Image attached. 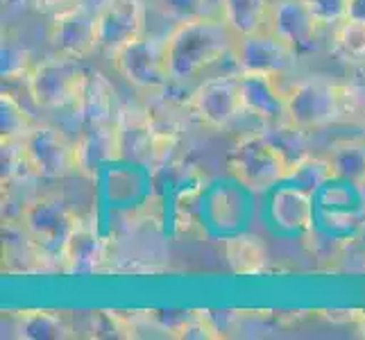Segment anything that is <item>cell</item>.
Here are the masks:
<instances>
[{"instance_id":"10","label":"cell","mask_w":365,"mask_h":340,"mask_svg":"<svg viewBox=\"0 0 365 340\" xmlns=\"http://www.w3.org/2000/svg\"><path fill=\"white\" fill-rule=\"evenodd\" d=\"M98 46L114 53L145 30V3L143 0H105L96 14Z\"/></svg>"},{"instance_id":"12","label":"cell","mask_w":365,"mask_h":340,"mask_svg":"<svg viewBox=\"0 0 365 340\" xmlns=\"http://www.w3.org/2000/svg\"><path fill=\"white\" fill-rule=\"evenodd\" d=\"M114 130H116L118 161H134V163L150 161L157 125L145 109L134 105L120 107L114 116Z\"/></svg>"},{"instance_id":"32","label":"cell","mask_w":365,"mask_h":340,"mask_svg":"<svg viewBox=\"0 0 365 340\" xmlns=\"http://www.w3.org/2000/svg\"><path fill=\"white\" fill-rule=\"evenodd\" d=\"M75 5H80L78 0H36V7L43 9V11H50V14H59V11H66Z\"/></svg>"},{"instance_id":"6","label":"cell","mask_w":365,"mask_h":340,"mask_svg":"<svg viewBox=\"0 0 365 340\" xmlns=\"http://www.w3.org/2000/svg\"><path fill=\"white\" fill-rule=\"evenodd\" d=\"M343 116L338 84L324 80H304L286 93V120L311 132L331 125Z\"/></svg>"},{"instance_id":"21","label":"cell","mask_w":365,"mask_h":340,"mask_svg":"<svg viewBox=\"0 0 365 340\" xmlns=\"http://www.w3.org/2000/svg\"><path fill=\"white\" fill-rule=\"evenodd\" d=\"M329 163L334 177H341L354 186L365 184V143L363 141H338L331 145Z\"/></svg>"},{"instance_id":"4","label":"cell","mask_w":365,"mask_h":340,"mask_svg":"<svg viewBox=\"0 0 365 340\" xmlns=\"http://www.w3.org/2000/svg\"><path fill=\"white\" fill-rule=\"evenodd\" d=\"M78 222H80V216L73 211V207L66 200L59 195L34 197L25 205L21 213V225L25 234H28L48 257L53 254L57 259Z\"/></svg>"},{"instance_id":"18","label":"cell","mask_w":365,"mask_h":340,"mask_svg":"<svg viewBox=\"0 0 365 340\" xmlns=\"http://www.w3.org/2000/svg\"><path fill=\"white\" fill-rule=\"evenodd\" d=\"M75 109H78L84 125L114 120V86L103 73H89Z\"/></svg>"},{"instance_id":"30","label":"cell","mask_w":365,"mask_h":340,"mask_svg":"<svg viewBox=\"0 0 365 340\" xmlns=\"http://www.w3.org/2000/svg\"><path fill=\"white\" fill-rule=\"evenodd\" d=\"M338 91H341L343 116L365 118V84H338Z\"/></svg>"},{"instance_id":"14","label":"cell","mask_w":365,"mask_h":340,"mask_svg":"<svg viewBox=\"0 0 365 340\" xmlns=\"http://www.w3.org/2000/svg\"><path fill=\"white\" fill-rule=\"evenodd\" d=\"M105 257H107V247L103 236L98 232V225L80 216V222L75 225L66 245L61 247L59 254L61 270L71 274H91L100 270Z\"/></svg>"},{"instance_id":"26","label":"cell","mask_w":365,"mask_h":340,"mask_svg":"<svg viewBox=\"0 0 365 340\" xmlns=\"http://www.w3.org/2000/svg\"><path fill=\"white\" fill-rule=\"evenodd\" d=\"M159 11L175 23L207 19L211 14V0H157Z\"/></svg>"},{"instance_id":"23","label":"cell","mask_w":365,"mask_h":340,"mask_svg":"<svg viewBox=\"0 0 365 340\" xmlns=\"http://www.w3.org/2000/svg\"><path fill=\"white\" fill-rule=\"evenodd\" d=\"M34 128L28 111L21 107L19 100L5 93L0 96V132H3V143H19L28 136Z\"/></svg>"},{"instance_id":"16","label":"cell","mask_w":365,"mask_h":340,"mask_svg":"<svg viewBox=\"0 0 365 340\" xmlns=\"http://www.w3.org/2000/svg\"><path fill=\"white\" fill-rule=\"evenodd\" d=\"M111 161H118L114 120L100 125H84L75 138V170L84 177H96L98 170Z\"/></svg>"},{"instance_id":"22","label":"cell","mask_w":365,"mask_h":340,"mask_svg":"<svg viewBox=\"0 0 365 340\" xmlns=\"http://www.w3.org/2000/svg\"><path fill=\"white\" fill-rule=\"evenodd\" d=\"M19 331L28 340H59L71 336V326L50 311H25L19 318Z\"/></svg>"},{"instance_id":"27","label":"cell","mask_w":365,"mask_h":340,"mask_svg":"<svg viewBox=\"0 0 365 340\" xmlns=\"http://www.w3.org/2000/svg\"><path fill=\"white\" fill-rule=\"evenodd\" d=\"M277 134H268L270 138H272V143L282 150V155L286 157V161H288V166H295V163H299L304 157H309L307 155V141H304V130H299V128H295V125H284V128H279V130H274Z\"/></svg>"},{"instance_id":"11","label":"cell","mask_w":365,"mask_h":340,"mask_svg":"<svg viewBox=\"0 0 365 340\" xmlns=\"http://www.w3.org/2000/svg\"><path fill=\"white\" fill-rule=\"evenodd\" d=\"M48 41L57 50V55L84 59L96 53L98 28L96 14L84 5H75L66 11H59L48 25Z\"/></svg>"},{"instance_id":"1","label":"cell","mask_w":365,"mask_h":340,"mask_svg":"<svg viewBox=\"0 0 365 340\" xmlns=\"http://www.w3.org/2000/svg\"><path fill=\"white\" fill-rule=\"evenodd\" d=\"M236 34L218 16L178 23L166 36L170 80L186 82L234 53Z\"/></svg>"},{"instance_id":"8","label":"cell","mask_w":365,"mask_h":340,"mask_svg":"<svg viewBox=\"0 0 365 340\" xmlns=\"http://www.w3.org/2000/svg\"><path fill=\"white\" fill-rule=\"evenodd\" d=\"M188 111L207 128H227L243 111L238 75H225V78L202 82L188 98Z\"/></svg>"},{"instance_id":"29","label":"cell","mask_w":365,"mask_h":340,"mask_svg":"<svg viewBox=\"0 0 365 340\" xmlns=\"http://www.w3.org/2000/svg\"><path fill=\"white\" fill-rule=\"evenodd\" d=\"M30 53L21 46L3 43V78H16V75H30Z\"/></svg>"},{"instance_id":"17","label":"cell","mask_w":365,"mask_h":340,"mask_svg":"<svg viewBox=\"0 0 365 340\" xmlns=\"http://www.w3.org/2000/svg\"><path fill=\"white\" fill-rule=\"evenodd\" d=\"M270 216L284 232H309L313 227V197L297 186L279 188L272 195Z\"/></svg>"},{"instance_id":"20","label":"cell","mask_w":365,"mask_h":340,"mask_svg":"<svg viewBox=\"0 0 365 340\" xmlns=\"http://www.w3.org/2000/svg\"><path fill=\"white\" fill-rule=\"evenodd\" d=\"M225 257L232 272L236 274H259L268 266V252L255 236H232L225 243Z\"/></svg>"},{"instance_id":"28","label":"cell","mask_w":365,"mask_h":340,"mask_svg":"<svg viewBox=\"0 0 365 340\" xmlns=\"http://www.w3.org/2000/svg\"><path fill=\"white\" fill-rule=\"evenodd\" d=\"M307 7L313 11L320 25L341 23L347 19V3L349 0H304Z\"/></svg>"},{"instance_id":"31","label":"cell","mask_w":365,"mask_h":340,"mask_svg":"<svg viewBox=\"0 0 365 340\" xmlns=\"http://www.w3.org/2000/svg\"><path fill=\"white\" fill-rule=\"evenodd\" d=\"M175 143H178V130H161L159 125H157L155 143H153V157H150V161L166 159L173 153Z\"/></svg>"},{"instance_id":"35","label":"cell","mask_w":365,"mask_h":340,"mask_svg":"<svg viewBox=\"0 0 365 340\" xmlns=\"http://www.w3.org/2000/svg\"><path fill=\"white\" fill-rule=\"evenodd\" d=\"M14 3H28V0H14ZM34 3H36V0H34Z\"/></svg>"},{"instance_id":"2","label":"cell","mask_w":365,"mask_h":340,"mask_svg":"<svg viewBox=\"0 0 365 340\" xmlns=\"http://www.w3.org/2000/svg\"><path fill=\"white\" fill-rule=\"evenodd\" d=\"M227 168L234 180L247 186L250 191H266L288 180L291 172L286 157L268 134L243 136L227 157Z\"/></svg>"},{"instance_id":"7","label":"cell","mask_w":365,"mask_h":340,"mask_svg":"<svg viewBox=\"0 0 365 340\" xmlns=\"http://www.w3.org/2000/svg\"><path fill=\"white\" fill-rule=\"evenodd\" d=\"M21 150L34 177L57 180L75 170V141L50 125H34L21 141Z\"/></svg>"},{"instance_id":"33","label":"cell","mask_w":365,"mask_h":340,"mask_svg":"<svg viewBox=\"0 0 365 340\" xmlns=\"http://www.w3.org/2000/svg\"><path fill=\"white\" fill-rule=\"evenodd\" d=\"M347 19L365 23V0H349L347 3Z\"/></svg>"},{"instance_id":"19","label":"cell","mask_w":365,"mask_h":340,"mask_svg":"<svg viewBox=\"0 0 365 340\" xmlns=\"http://www.w3.org/2000/svg\"><path fill=\"white\" fill-rule=\"evenodd\" d=\"M268 0H220V19L238 36L266 32L270 21Z\"/></svg>"},{"instance_id":"13","label":"cell","mask_w":365,"mask_h":340,"mask_svg":"<svg viewBox=\"0 0 365 340\" xmlns=\"http://www.w3.org/2000/svg\"><path fill=\"white\" fill-rule=\"evenodd\" d=\"M318 19L304 0H279L270 11V32L288 43L297 55L311 53L318 39Z\"/></svg>"},{"instance_id":"3","label":"cell","mask_w":365,"mask_h":340,"mask_svg":"<svg viewBox=\"0 0 365 340\" xmlns=\"http://www.w3.org/2000/svg\"><path fill=\"white\" fill-rule=\"evenodd\" d=\"M86 78H89V71L80 64V59L57 55L32 66L28 75V91L34 105L41 109L75 107Z\"/></svg>"},{"instance_id":"34","label":"cell","mask_w":365,"mask_h":340,"mask_svg":"<svg viewBox=\"0 0 365 340\" xmlns=\"http://www.w3.org/2000/svg\"><path fill=\"white\" fill-rule=\"evenodd\" d=\"M356 326H359V331H361V336L365 338V311H361L359 316H356Z\"/></svg>"},{"instance_id":"15","label":"cell","mask_w":365,"mask_h":340,"mask_svg":"<svg viewBox=\"0 0 365 340\" xmlns=\"http://www.w3.org/2000/svg\"><path fill=\"white\" fill-rule=\"evenodd\" d=\"M243 111L259 120L274 123L286 118V93L277 86V80L266 73H243L238 75Z\"/></svg>"},{"instance_id":"9","label":"cell","mask_w":365,"mask_h":340,"mask_svg":"<svg viewBox=\"0 0 365 340\" xmlns=\"http://www.w3.org/2000/svg\"><path fill=\"white\" fill-rule=\"evenodd\" d=\"M232 55L243 73H266L272 78L288 73L297 61L295 50L270 30L238 36Z\"/></svg>"},{"instance_id":"25","label":"cell","mask_w":365,"mask_h":340,"mask_svg":"<svg viewBox=\"0 0 365 340\" xmlns=\"http://www.w3.org/2000/svg\"><path fill=\"white\" fill-rule=\"evenodd\" d=\"M336 50L347 61L365 59V23L345 19L336 30Z\"/></svg>"},{"instance_id":"5","label":"cell","mask_w":365,"mask_h":340,"mask_svg":"<svg viewBox=\"0 0 365 340\" xmlns=\"http://www.w3.org/2000/svg\"><path fill=\"white\" fill-rule=\"evenodd\" d=\"M111 66L136 89H163L170 82L166 59V36H138L111 53Z\"/></svg>"},{"instance_id":"24","label":"cell","mask_w":365,"mask_h":340,"mask_svg":"<svg viewBox=\"0 0 365 340\" xmlns=\"http://www.w3.org/2000/svg\"><path fill=\"white\" fill-rule=\"evenodd\" d=\"M331 177H334V168H331L329 159H318L311 155L304 157L299 163H295L291 172H288V180L295 182L297 188H302V191H307L311 195Z\"/></svg>"}]
</instances>
